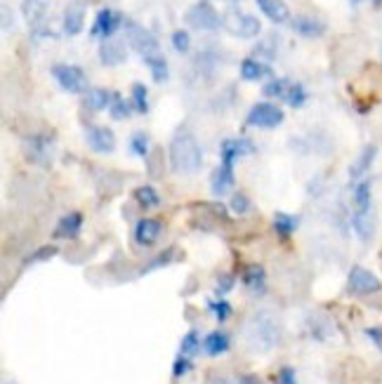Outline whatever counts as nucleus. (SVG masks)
I'll return each instance as SVG.
<instances>
[{"label":"nucleus","mask_w":382,"mask_h":384,"mask_svg":"<svg viewBox=\"0 0 382 384\" xmlns=\"http://www.w3.org/2000/svg\"><path fill=\"white\" fill-rule=\"evenodd\" d=\"M271 43H274V38H267V41L257 43L255 52H257V55H262V57H267V60H274V57H276V48Z\"/></svg>","instance_id":"79ce46f5"},{"label":"nucleus","mask_w":382,"mask_h":384,"mask_svg":"<svg viewBox=\"0 0 382 384\" xmlns=\"http://www.w3.org/2000/svg\"><path fill=\"white\" fill-rule=\"evenodd\" d=\"M172 48L179 52V55H184V52H189L191 48V38L186 31L182 29H177V31H172Z\"/></svg>","instance_id":"e433bc0d"},{"label":"nucleus","mask_w":382,"mask_h":384,"mask_svg":"<svg viewBox=\"0 0 382 384\" xmlns=\"http://www.w3.org/2000/svg\"><path fill=\"white\" fill-rule=\"evenodd\" d=\"M361 3H366V0H349V5H361Z\"/></svg>","instance_id":"de8ad7c7"},{"label":"nucleus","mask_w":382,"mask_h":384,"mask_svg":"<svg viewBox=\"0 0 382 384\" xmlns=\"http://www.w3.org/2000/svg\"><path fill=\"white\" fill-rule=\"evenodd\" d=\"M264 76H269L267 64H262L260 60H252V57H248V60L241 62V78H243V81L257 83V81H262Z\"/></svg>","instance_id":"b1692460"},{"label":"nucleus","mask_w":382,"mask_h":384,"mask_svg":"<svg viewBox=\"0 0 382 384\" xmlns=\"http://www.w3.org/2000/svg\"><path fill=\"white\" fill-rule=\"evenodd\" d=\"M297 226H300V217H295V214H288V212L274 214V229L281 238H290Z\"/></svg>","instance_id":"bb28decb"},{"label":"nucleus","mask_w":382,"mask_h":384,"mask_svg":"<svg viewBox=\"0 0 382 384\" xmlns=\"http://www.w3.org/2000/svg\"><path fill=\"white\" fill-rule=\"evenodd\" d=\"M286 102L293 109H302L307 104V90H304L302 83H290L288 92H286Z\"/></svg>","instance_id":"7c9ffc66"},{"label":"nucleus","mask_w":382,"mask_h":384,"mask_svg":"<svg viewBox=\"0 0 382 384\" xmlns=\"http://www.w3.org/2000/svg\"><path fill=\"white\" fill-rule=\"evenodd\" d=\"M125 38L130 43L132 50H137L142 57L156 55L158 52V38L151 34L144 26L135 24V22H125Z\"/></svg>","instance_id":"0eeeda50"},{"label":"nucleus","mask_w":382,"mask_h":384,"mask_svg":"<svg viewBox=\"0 0 382 384\" xmlns=\"http://www.w3.org/2000/svg\"><path fill=\"white\" fill-rule=\"evenodd\" d=\"M189 368H191V361H189V356H182L179 354L177 356V361H175V366H172V377H182L189 373Z\"/></svg>","instance_id":"ea45409f"},{"label":"nucleus","mask_w":382,"mask_h":384,"mask_svg":"<svg viewBox=\"0 0 382 384\" xmlns=\"http://www.w3.org/2000/svg\"><path fill=\"white\" fill-rule=\"evenodd\" d=\"M114 97L116 95L104 88H90L86 92V107L90 111H104V109H111Z\"/></svg>","instance_id":"412c9836"},{"label":"nucleus","mask_w":382,"mask_h":384,"mask_svg":"<svg viewBox=\"0 0 382 384\" xmlns=\"http://www.w3.org/2000/svg\"><path fill=\"white\" fill-rule=\"evenodd\" d=\"M198 351H200V337H198L196 330H189V333L182 337V344H179V354L189 356V359H191V356L198 354Z\"/></svg>","instance_id":"72a5a7b5"},{"label":"nucleus","mask_w":382,"mask_h":384,"mask_svg":"<svg viewBox=\"0 0 382 384\" xmlns=\"http://www.w3.org/2000/svg\"><path fill=\"white\" fill-rule=\"evenodd\" d=\"M352 229L359 236V240H371L373 231H375V219H373V210L371 212H354L352 214Z\"/></svg>","instance_id":"4be33fe9"},{"label":"nucleus","mask_w":382,"mask_h":384,"mask_svg":"<svg viewBox=\"0 0 382 384\" xmlns=\"http://www.w3.org/2000/svg\"><path fill=\"white\" fill-rule=\"evenodd\" d=\"M229 207L234 214H245L250 210V200H248V196H243V193H236V196H231Z\"/></svg>","instance_id":"58836bf2"},{"label":"nucleus","mask_w":382,"mask_h":384,"mask_svg":"<svg viewBox=\"0 0 382 384\" xmlns=\"http://www.w3.org/2000/svg\"><path fill=\"white\" fill-rule=\"evenodd\" d=\"M231 285H234V278L226 276V273H224V276L217 281V295H224V292H229V290H231Z\"/></svg>","instance_id":"c03bdc74"},{"label":"nucleus","mask_w":382,"mask_h":384,"mask_svg":"<svg viewBox=\"0 0 382 384\" xmlns=\"http://www.w3.org/2000/svg\"><path fill=\"white\" fill-rule=\"evenodd\" d=\"M283 118H286V116H283L281 107L269 102H257L248 111V116H245V125L260 128V130H274L281 125Z\"/></svg>","instance_id":"7ed1b4c3"},{"label":"nucleus","mask_w":382,"mask_h":384,"mask_svg":"<svg viewBox=\"0 0 382 384\" xmlns=\"http://www.w3.org/2000/svg\"><path fill=\"white\" fill-rule=\"evenodd\" d=\"M45 12H48V0H22V15L34 29L43 22Z\"/></svg>","instance_id":"5701e85b"},{"label":"nucleus","mask_w":382,"mask_h":384,"mask_svg":"<svg viewBox=\"0 0 382 384\" xmlns=\"http://www.w3.org/2000/svg\"><path fill=\"white\" fill-rule=\"evenodd\" d=\"M255 151V146H252L250 139H224L222 144H219V156H222V163L224 165H231L234 167V163L241 158V156H248Z\"/></svg>","instance_id":"9d476101"},{"label":"nucleus","mask_w":382,"mask_h":384,"mask_svg":"<svg viewBox=\"0 0 382 384\" xmlns=\"http://www.w3.org/2000/svg\"><path fill=\"white\" fill-rule=\"evenodd\" d=\"M366 335L371 337V340L382 349V328H368V330H366Z\"/></svg>","instance_id":"a18cd8bd"},{"label":"nucleus","mask_w":382,"mask_h":384,"mask_svg":"<svg viewBox=\"0 0 382 384\" xmlns=\"http://www.w3.org/2000/svg\"><path fill=\"white\" fill-rule=\"evenodd\" d=\"M290 88V81H286V78H276V81L267 83V85L262 88L264 97H276V100H286V92Z\"/></svg>","instance_id":"473e14b6"},{"label":"nucleus","mask_w":382,"mask_h":384,"mask_svg":"<svg viewBox=\"0 0 382 384\" xmlns=\"http://www.w3.org/2000/svg\"><path fill=\"white\" fill-rule=\"evenodd\" d=\"M347 290L352 292V295H361V297L375 295V292L382 290V283L371 269H366V266H352V269H349V276H347Z\"/></svg>","instance_id":"39448f33"},{"label":"nucleus","mask_w":382,"mask_h":384,"mask_svg":"<svg viewBox=\"0 0 382 384\" xmlns=\"http://www.w3.org/2000/svg\"><path fill=\"white\" fill-rule=\"evenodd\" d=\"M29 149H31V156H34L36 160L45 163L50 158V153H53V139L45 135H38L34 139H29Z\"/></svg>","instance_id":"c756f323"},{"label":"nucleus","mask_w":382,"mask_h":384,"mask_svg":"<svg viewBox=\"0 0 382 384\" xmlns=\"http://www.w3.org/2000/svg\"><path fill=\"white\" fill-rule=\"evenodd\" d=\"M86 142H88V146L93 149L95 153H111L114 149H116V135H114V130L107 128V125L88 128Z\"/></svg>","instance_id":"1a4fd4ad"},{"label":"nucleus","mask_w":382,"mask_h":384,"mask_svg":"<svg viewBox=\"0 0 382 384\" xmlns=\"http://www.w3.org/2000/svg\"><path fill=\"white\" fill-rule=\"evenodd\" d=\"M57 252V248L55 245H45V248H41V250H36L34 255H31L29 259H27V264H36V262H43V259H48V257H53Z\"/></svg>","instance_id":"a19ab883"},{"label":"nucleus","mask_w":382,"mask_h":384,"mask_svg":"<svg viewBox=\"0 0 382 384\" xmlns=\"http://www.w3.org/2000/svg\"><path fill=\"white\" fill-rule=\"evenodd\" d=\"M215 384H226V382H224V380H219V382H215Z\"/></svg>","instance_id":"09e8293b"},{"label":"nucleus","mask_w":382,"mask_h":384,"mask_svg":"<svg viewBox=\"0 0 382 384\" xmlns=\"http://www.w3.org/2000/svg\"><path fill=\"white\" fill-rule=\"evenodd\" d=\"M224 3H234V0H224Z\"/></svg>","instance_id":"8fccbe9b"},{"label":"nucleus","mask_w":382,"mask_h":384,"mask_svg":"<svg viewBox=\"0 0 382 384\" xmlns=\"http://www.w3.org/2000/svg\"><path fill=\"white\" fill-rule=\"evenodd\" d=\"M243 337L248 349L257 351V354H267V351L276 349L281 342V323L271 311H255L248 321H245Z\"/></svg>","instance_id":"f257e3e1"},{"label":"nucleus","mask_w":382,"mask_h":384,"mask_svg":"<svg viewBox=\"0 0 382 384\" xmlns=\"http://www.w3.org/2000/svg\"><path fill=\"white\" fill-rule=\"evenodd\" d=\"M109 114H111L114 121H125L128 116L132 114V107H130V102H125L121 95H116L114 102H111V109H109Z\"/></svg>","instance_id":"f704fd0d"},{"label":"nucleus","mask_w":382,"mask_h":384,"mask_svg":"<svg viewBox=\"0 0 382 384\" xmlns=\"http://www.w3.org/2000/svg\"><path fill=\"white\" fill-rule=\"evenodd\" d=\"M161 229H163V224H161L158 219H154V217L139 219L137 226H135V240H137L139 245H144V248H151V245L161 238Z\"/></svg>","instance_id":"4468645a"},{"label":"nucleus","mask_w":382,"mask_h":384,"mask_svg":"<svg viewBox=\"0 0 382 384\" xmlns=\"http://www.w3.org/2000/svg\"><path fill=\"white\" fill-rule=\"evenodd\" d=\"M208 307H210L212 314H215V318H217L219 323L226 321V318L231 316V304L226 302V299H215V302H210Z\"/></svg>","instance_id":"4c0bfd02"},{"label":"nucleus","mask_w":382,"mask_h":384,"mask_svg":"<svg viewBox=\"0 0 382 384\" xmlns=\"http://www.w3.org/2000/svg\"><path fill=\"white\" fill-rule=\"evenodd\" d=\"M144 64H146V69L151 71V78L156 83H165L168 81V76H170V71H168V62H165V57L163 55H149L144 57Z\"/></svg>","instance_id":"cd10ccee"},{"label":"nucleus","mask_w":382,"mask_h":384,"mask_svg":"<svg viewBox=\"0 0 382 384\" xmlns=\"http://www.w3.org/2000/svg\"><path fill=\"white\" fill-rule=\"evenodd\" d=\"M132 107L137 114H146L149 111V92L144 83H135L132 85Z\"/></svg>","instance_id":"2f4dec72"},{"label":"nucleus","mask_w":382,"mask_h":384,"mask_svg":"<svg viewBox=\"0 0 382 384\" xmlns=\"http://www.w3.org/2000/svg\"><path fill=\"white\" fill-rule=\"evenodd\" d=\"M186 24L198 31H217L222 26V17L217 15V10L212 8L208 0H200V3L191 5L189 12H186Z\"/></svg>","instance_id":"423d86ee"},{"label":"nucleus","mask_w":382,"mask_h":384,"mask_svg":"<svg viewBox=\"0 0 382 384\" xmlns=\"http://www.w3.org/2000/svg\"><path fill=\"white\" fill-rule=\"evenodd\" d=\"M203 165V151L189 130H177L170 142V167L177 174H196Z\"/></svg>","instance_id":"f03ea898"},{"label":"nucleus","mask_w":382,"mask_h":384,"mask_svg":"<svg viewBox=\"0 0 382 384\" xmlns=\"http://www.w3.org/2000/svg\"><path fill=\"white\" fill-rule=\"evenodd\" d=\"M128 52H125V45L118 43V41H104L100 48V62L104 67H118V64L125 62Z\"/></svg>","instance_id":"6ab92c4d"},{"label":"nucleus","mask_w":382,"mask_h":384,"mask_svg":"<svg viewBox=\"0 0 382 384\" xmlns=\"http://www.w3.org/2000/svg\"><path fill=\"white\" fill-rule=\"evenodd\" d=\"M255 3H257V8H260V12L269 19V22L286 24L290 19V10H288V5L283 3V0H255Z\"/></svg>","instance_id":"a211bd4d"},{"label":"nucleus","mask_w":382,"mask_h":384,"mask_svg":"<svg viewBox=\"0 0 382 384\" xmlns=\"http://www.w3.org/2000/svg\"><path fill=\"white\" fill-rule=\"evenodd\" d=\"M243 285L245 288H250L252 292H262L264 290V281H267V276H264V269L260 264H250L243 269Z\"/></svg>","instance_id":"a878e982"},{"label":"nucleus","mask_w":382,"mask_h":384,"mask_svg":"<svg viewBox=\"0 0 382 384\" xmlns=\"http://www.w3.org/2000/svg\"><path fill=\"white\" fill-rule=\"evenodd\" d=\"M121 24H123V15H121V12H116L111 8H104V10L97 12L90 36H93V38H104V41H109V38H111L116 31H118Z\"/></svg>","instance_id":"6e6552de"},{"label":"nucleus","mask_w":382,"mask_h":384,"mask_svg":"<svg viewBox=\"0 0 382 384\" xmlns=\"http://www.w3.org/2000/svg\"><path fill=\"white\" fill-rule=\"evenodd\" d=\"M62 26H64V34L67 36H79L86 26V3L83 0H74L67 10H64V19H62Z\"/></svg>","instance_id":"9b49d317"},{"label":"nucleus","mask_w":382,"mask_h":384,"mask_svg":"<svg viewBox=\"0 0 382 384\" xmlns=\"http://www.w3.org/2000/svg\"><path fill=\"white\" fill-rule=\"evenodd\" d=\"M135 200H137L139 207H144V210H156V207H161L158 191L154 186H149V184L135 188Z\"/></svg>","instance_id":"c85d7f7f"},{"label":"nucleus","mask_w":382,"mask_h":384,"mask_svg":"<svg viewBox=\"0 0 382 384\" xmlns=\"http://www.w3.org/2000/svg\"><path fill=\"white\" fill-rule=\"evenodd\" d=\"M203 349H205V354L208 356L226 354V351H229V335L222 333V330H215V333H210L203 340Z\"/></svg>","instance_id":"393cba45"},{"label":"nucleus","mask_w":382,"mask_h":384,"mask_svg":"<svg viewBox=\"0 0 382 384\" xmlns=\"http://www.w3.org/2000/svg\"><path fill=\"white\" fill-rule=\"evenodd\" d=\"M53 76L55 81L60 83V88L71 95L88 92V76L81 67H74V64H55Z\"/></svg>","instance_id":"20e7f679"},{"label":"nucleus","mask_w":382,"mask_h":384,"mask_svg":"<svg viewBox=\"0 0 382 384\" xmlns=\"http://www.w3.org/2000/svg\"><path fill=\"white\" fill-rule=\"evenodd\" d=\"M352 203H354V212H371L373 210V181L371 179L356 181L354 193H352Z\"/></svg>","instance_id":"f3484780"},{"label":"nucleus","mask_w":382,"mask_h":384,"mask_svg":"<svg viewBox=\"0 0 382 384\" xmlns=\"http://www.w3.org/2000/svg\"><path fill=\"white\" fill-rule=\"evenodd\" d=\"M276 384H297V380H295V370L293 368H281V373H278V377H276Z\"/></svg>","instance_id":"37998d69"},{"label":"nucleus","mask_w":382,"mask_h":384,"mask_svg":"<svg viewBox=\"0 0 382 384\" xmlns=\"http://www.w3.org/2000/svg\"><path fill=\"white\" fill-rule=\"evenodd\" d=\"M130 149L139 158H149V135L146 132H135L130 137Z\"/></svg>","instance_id":"c9c22d12"},{"label":"nucleus","mask_w":382,"mask_h":384,"mask_svg":"<svg viewBox=\"0 0 382 384\" xmlns=\"http://www.w3.org/2000/svg\"><path fill=\"white\" fill-rule=\"evenodd\" d=\"M375 156H378V146L375 144H366L364 149H361V153L356 156V160L349 165V179L352 181H361L364 179V174L371 170Z\"/></svg>","instance_id":"dca6fc26"},{"label":"nucleus","mask_w":382,"mask_h":384,"mask_svg":"<svg viewBox=\"0 0 382 384\" xmlns=\"http://www.w3.org/2000/svg\"><path fill=\"white\" fill-rule=\"evenodd\" d=\"M290 26L302 38H321L326 34V22H321L319 17L312 15H297L295 19H290Z\"/></svg>","instance_id":"f8f14e48"},{"label":"nucleus","mask_w":382,"mask_h":384,"mask_svg":"<svg viewBox=\"0 0 382 384\" xmlns=\"http://www.w3.org/2000/svg\"><path fill=\"white\" fill-rule=\"evenodd\" d=\"M236 384H262V382L257 380V377H252V375H243Z\"/></svg>","instance_id":"49530a36"},{"label":"nucleus","mask_w":382,"mask_h":384,"mask_svg":"<svg viewBox=\"0 0 382 384\" xmlns=\"http://www.w3.org/2000/svg\"><path fill=\"white\" fill-rule=\"evenodd\" d=\"M81 226H83V214L81 212H69L64 214V217L60 219V224H57L55 229V238H76L81 233Z\"/></svg>","instance_id":"aec40b11"},{"label":"nucleus","mask_w":382,"mask_h":384,"mask_svg":"<svg viewBox=\"0 0 382 384\" xmlns=\"http://www.w3.org/2000/svg\"><path fill=\"white\" fill-rule=\"evenodd\" d=\"M234 188V167L231 165H224V163H219V165L212 170V177H210V191L212 196H226V193Z\"/></svg>","instance_id":"ddd939ff"},{"label":"nucleus","mask_w":382,"mask_h":384,"mask_svg":"<svg viewBox=\"0 0 382 384\" xmlns=\"http://www.w3.org/2000/svg\"><path fill=\"white\" fill-rule=\"evenodd\" d=\"M229 31L238 38H255V36H260L262 24L255 15H245V12H241V15H234V19H231Z\"/></svg>","instance_id":"2eb2a0df"}]
</instances>
